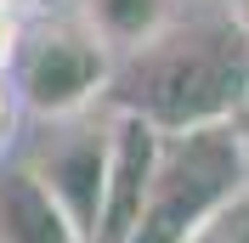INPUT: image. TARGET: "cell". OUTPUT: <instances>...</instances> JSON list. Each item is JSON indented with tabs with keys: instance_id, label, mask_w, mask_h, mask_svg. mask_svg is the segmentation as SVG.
I'll return each instance as SVG.
<instances>
[{
	"instance_id": "1",
	"label": "cell",
	"mask_w": 249,
	"mask_h": 243,
	"mask_svg": "<svg viewBox=\"0 0 249 243\" xmlns=\"http://www.w3.org/2000/svg\"><path fill=\"white\" fill-rule=\"evenodd\" d=\"M102 107L147 119L159 136L238 124L249 107V23L232 6L193 23H164L147 46L113 57Z\"/></svg>"
},
{
	"instance_id": "2",
	"label": "cell",
	"mask_w": 249,
	"mask_h": 243,
	"mask_svg": "<svg viewBox=\"0 0 249 243\" xmlns=\"http://www.w3.org/2000/svg\"><path fill=\"white\" fill-rule=\"evenodd\" d=\"M244 187H249V136L238 124H204V130L164 136L130 243H187Z\"/></svg>"
},
{
	"instance_id": "3",
	"label": "cell",
	"mask_w": 249,
	"mask_h": 243,
	"mask_svg": "<svg viewBox=\"0 0 249 243\" xmlns=\"http://www.w3.org/2000/svg\"><path fill=\"white\" fill-rule=\"evenodd\" d=\"M113 79V51L96 40V29L79 23H40L34 34L17 40L12 57V85L17 102L40 119H74L91 102L108 96Z\"/></svg>"
},
{
	"instance_id": "4",
	"label": "cell",
	"mask_w": 249,
	"mask_h": 243,
	"mask_svg": "<svg viewBox=\"0 0 249 243\" xmlns=\"http://www.w3.org/2000/svg\"><path fill=\"white\" fill-rule=\"evenodd\" d=\"M51 130L34 141L23 164L46 181V192L62 204V215L79 226V238L96 243L102 221V187H108V119H46Z\"/></svg>"
},
{
	"instance_id": "5",
	"label": "cell",
	"mask_w": 249,
	"mask_h": 243,
	"mask_svg": "<svg viewBox=\"0 0 249 243\" xmlns=\"http://www.w3.org/2000/svg\"><path fill=\"white\" fill-rule=\"evenodd\" d=\"M159 153H164V136L147 119L108 113V187H102L96 243H130L147 187H153V170H159Z\"/></svg>"
},
{
	"instance_id": "6",
	"label": "cell",
	"mask_w": 249,
	"mask_h": 243,
	"mask_svg": "<svg viewBox=\"0 0 249 243\" xmlns=\"http://www.w3.org/2000/svg\"><path fill=\"white\" fill-rule=\"evenodd\" d=\"M0 243H85L29 164L0 170Z\"/></svg>"
},
{
	"instance_id": "7",
	"label": "cell",
	"mask_w": 249,
	"mask_h": 243,
	"mask_svg": "<svg viewBox=\"0 0 249 243\" xmlns=\"http://www.w3.org/2000/svg\"><path fill=\"white\" fill-rule=\"evenodd\" d=\"M85 23L113 57H124L170 23V0H85Z\"/></svg>"
},
{
	"instance_id": "8",
	"label": "cell",
	"mask_w": 249,
	"mask_h": 243,
	"mask_svg": "<svg viewBox=\"0 0 249 243\" xmlns=\"http://www.w3.org/2000/svg\"><path fill=\"white\" fill-rule=\"evenodd\" d=\"M187 243H249V187L232 198V204H221Z\"/></svg>"
},
{
	"instance_id": "9",
	"label": "cell",
	"mask_w": 249,
	"mask_h": 243,
	"mask_svg": "<svg viewBox=\"0 0 249 243\" xmlns=\"http://www.w3.org/2000/svg\"><path fill=\"white\" fill-rule=\"evenodd\" d=\"M17 40H23V34H17V17H12V0H0V68H6V62L17 57Z\"/></svg>"
},
{
	"instance_id": "10",
	"label": "cell",
	"mask_w": 249,
	"mask_h": 243,
	"mask_svg": "<svg viewBox=\"0 0 249 243\" xmlns=\"http://www.w3.org/2000/svg\"><path fill=\"white\" fill-rule=\"evenodd\" d=\"M6 119H12V102H6V91H0V136H6Z\"/></svg>"
},
{
	"instance_id": "11",
	"label": "cell",
	"mask_w": 249,
	"mask_h": 243,
	"mask_svg": "<svg viewBox=\"0 0 249 243\" xmlns=\"http://www.w3.org/2000/svg\"><path fill=\"white\" fill-rule=\"evenodd\" d=\"M232 12H238V17H244V23H249V0H232Z\"/></svg>"
},
{
	"instance_id": "12",
	"label": "cell",
	"mask_w": 249,
	"mask_h": 243,
	"mask_svg": "<svg viewBox=\"0 0 249 243\" xmlns=\"http://www.w3.org/2000/svg\"><path fill=\"white\" fill-rule=\"evenodd\" d=\"M238 130H244V136H249V107H244V113H238Z\"/></svg>"
}]
</instances>
